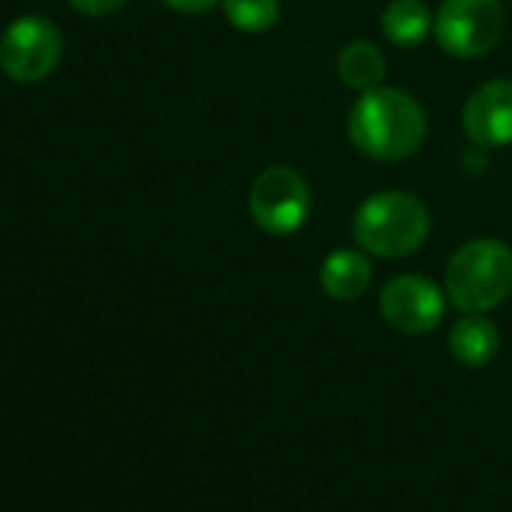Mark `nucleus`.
Segmentation results:
<instances>
[{
	"instance_id": "f257e3e1",
	"label": "nucleus",
	"mask_w": 512,
	"mask_h": 512,
	"mask_svg": "<svg viewBox=\"0 0 512 512\" xmlns=\"http://www.w3.org/2000/svg\"><path fill=\"white\" fill-rule=\"evenodd\" d=\"M347 136L353 148L380 163H398L413 157L425 136L428 118L407 91L398 88H374L365 91L347 118Z\"/></svg>"
},
{
	"instance_id": "f03ea898",
	"label": "nucleus",
	"mask_w": 512,
	"mask_h": 512,
	"mask_svg": "<svg viewBox=\"0 0 512 512\" xmlns=\"http://www.w3.org/2000/svg\"><path fill=\"white\" fill-rule=\"evenodd\" d=\"M431 232L425 202L407 190H380L368 196L353 214L356 244L383 260H401L416 253Z\"/></svg>"
},
{
	"instance_id": "7ed1b4c3",
	"label": "nucleus",
	"mask_w": 512,
	"mask_h": 512,
	"mask_svg": "<svg viewBox=\"0 0 512 512\" xmlns=\"http://www.w3.org/2000/svg\"><path fill=\"white\" fill-rule=\"evenodd\" d=\"M446 296L461 314H488L512 296V247L500 238L461 244L446 266Z\"/></svg>"
},
{
	"instance_id": "20e7f679",
	"label": "nucleus",
	"mask_w": 512,
	"mask_h": 512,
	"mask_svg": "<svg viewBox=\"0 0 512 512\" xmlns=\"http://www.w3.org/2000/svg\"><path fill=\"white\" fill-rule=\"evenodd\" d=\"M506 10L500 0H443L434 16V40L449 58H482L500 40Z\"/></svg>"
},
{
	"instance_id": "39448f33",
	"label": "nucleus",
	"mask_w": 512,
	"mask_h": 512,
	"mask_svg": "<svg viewBox=\"0 0 512 512\" xmlns=\"http://www.w3.org/2000/svg\"><path fill=\"white\" fill-rule=\"evenodd\" d=\"M247 208L253 223L263 232L293 235L308 223L314 211L311 184L293 166H269L256 175L247 196Z\"/></svg>"
},
{
	"instance_id": "423d86ee",
	"label": "nucleus",
	"mask_w": 512,
	"mask_h": 512,
	"mask_svg": "<svg viewBox=\"0 0 512 512\" xmlns=\"http://www.w3.org/2000/svg\"><path fill=\"white\" fill-rule=\"evenodd\" d=\"M64 55V37L46 16L16 19L0 37V70L13 82H43L55 73Z\"/></svg>"
},
{
	"instance_id": "0eeeda50",
	"label": "nucleus",
	"mask_w": 512,
	"mask_h": 512,
	"mask_svg": "<svg viewBox=\"0 0 512 512\" xmlns=\"http://www.w3.org/2000/svg\"><path fill=\"white\" fill-rule=\"evenodd\" d=\"M446 296L422 275H398L380 293V317L401 335H428L443 323Z\"/></svg>"
},
{
	"instance_id": "6e6552de",
	"label": "nucleus",
	"mask_w": 512,
	"mask_h": 512,
	"mask_svg": "<svg viewBox=\"0 0 512 512\" xmlns=\"http://www.w3.org/2000/svg\"><path fill=\"white\" fill-rule=\"evenodd\" d=\"M461 127L479 148L512 145V79H494L476 88L464 103Z\"/></svg>"
},
{
	"instance_id": "1a4fd4ad",
	"label": "nucleus",
	"mask_w": 512,
	"mask_h": 512,
	"mask_svg": "<svg viewBox=\"0 0 512 512\" xmlns=\"http://www.w3.org/2000/svg\"><path fill=\"white\" fill-rule=\"evenodd\" d=\"M371 284V260L365 250H332L320 266V287L335 302H356Z\"/></svg>"
},
{
	"instance_id": "9d476101",
	"label": "nucleus",
	"mask_w": 512,
	"mask_h": 512,
	"mask_svg": "<svg viewBox=\"0 0 512 512\" xmlns=\"http://www.w3.org/2000/svg\"><path fill=\"white\" fill-rule=\"evenodd\" d=\"M500 350V332L485 314H464L449 332V353L464 368H485Z\"/></svg>"
},
{
	"instance_id": "9b49d317",
	"label": "nucleus",
	"mask_w": 512,
	"mask_h": 512,
	"mask_svg": "<svg viewBox=\"0 0 512 512\" xmlns=\"http://www.w3.org/2000/svg\"><path fill=\"white\" fill-rule=\"evenodd\" d=\"M380 28L392 46L413 49L434 34V13L425 0H392L380 16Z\"/></svg>"
},
{
	"instance_id": "f8f14e48",
	"label": "nucleus",
	"mask_w": 512,
	"mask_h": 512,
	"mask_svg": "<svg viewBox=\"0 0 512 512\" xmlns=\"http://www.w3.org/2000/svg\"><path fill=\"white\" fill-rule=\"evenodd\" d=\"M338 76L347 88L359 94L374 91L386 79V55L368 40H353L338 55Z\"/></svg>"
},
{
	"instance_id": "ddd939ff",
	"label": "nucleus",
	"mask_w": 512,
	"mask_h": 512,
	"mask_svg": "<svg viewBox=\"0 0 512 512\" xmlns=\"http://www.w3.org/2000/svg\"><path fill=\"white\" fill-rule=\"evenodd\" d=\"M220 10L241 34H269L281 22V0H220Z\"/></svg>"
},
{
	"instance_id": "4468645a",
	"label": "nucleus",
	"mask_w": 512,
	"mask_h": 512,
	"mask_svg": "<svg viewBox=\"0 0 512 512\" xmlns=\"http://www.w3.org/2000/svg\"><path fill=\"white\" fill-rule=\"evenodd\" d=\"M127 0H70V7L82 16H109L121 10Z\"/></svg>"
},
{
	"instance_id": "2eb2a0df",
	"label": "nucleus",
	"mask_w": 512,
	"mask_h": 512,
	"mask_svg": "<svg viewBox=\"0 0 512 512\" xmlns=\"http://www.w3.org/2000/svg\"><path fill=\"white\" fill-rule=\"evenodd\" d=\"M163 4L175 13H184V16H199V13H208L214 10L220 0H163Z\"/></svg>"
}]
</instances>
